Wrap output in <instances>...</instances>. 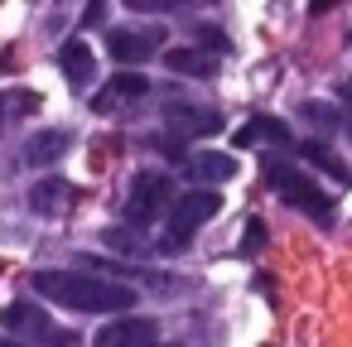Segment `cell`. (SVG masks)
<instances>
[{
    "label": "cell",
    "mask_w": 352,
    "mask_h": 347,
    "mask_svg": "<svg viewBox=\"0 0 352 347\" xmlns=\"http://www.w3.org/2000/svg\"><path fill=\"white\" fill-rule=\"evenodd\" d=\"M34 294L54 299L58 309L73 313H111V309H135V289L121 280H102L87 270H34Z\"/></svg>",
    "instance_id": "1"
},
{
    "label": "cell",
    "mask_w": 352,
    "mask_h": 347,
    "mask_svg": "<svg viewBox=\"0 0 352 347\" xmlns=\"http://www.w3.org/2000/svg\"><path fill=\"white\" fill-rule=\"evenodd\" d=\"M265 183L289 203V208H299L304 217H314V222H333V198L299 169V164H289V159H265Z\"/></svg>",
    "instance_id": "2"
},
{
    "label": "cell",
    "mask_w": 352,
    "mask_h": 347,
    "mask_svg": "<svg viewBox=\"0 0 352 347\" xmlns=\"http://www.w3.org/2000/svg\"><path fill=\"white\" fill-rule=\"evenodd\" d=\"M217 212H222V193H208V188L179 193V203L169 208V222H164V236L155 241V251H160V256H179V251L198 236V227H203L208 217H217Z\"/></svg>",
    "instance_id": "3"
},
{
    "label": "cell",
    "mask_w": 352,
    "mask_h": 347,
    "mask_svg": "<svg viewBox=\"0 0 352 347\" xmlns=\"http://www.w3.org/2000/svg\"><path fill=\"white\" fill-rule=\"evenodd\" d=\"M174 203H179L174 179H169V174H160V169H140V174L131 179V193H126L121 212H126V222H131V227H150V222H155V217H164Z\"/></svg>",
    "instance_id": "4"
},
{
    "label": "cell",
    "mask_w": 352,
    "mask_h": 347,
    "mask_svg": "<svg viewBox=\"0 0 352 347\" xmlns=\"http://www.w3.org/2000/svg\"><path fill=\"white\" fill-rule=\"evenodd\" d=\"M0 323H6L10 333H25L30 342H44V347H78V337L63 333V328H54V318L39 304H30V299L6 304V309H0Z\"/></svg>",
    "instance_id": "5"
},
{
    "label": "cell",
    "mask_w": 352,
    "mask_h": 347,
    "mask_svg": "<svg viewBox=\"0 0 352 347\" xmlns=\"http://www.w3.org/2000/svg\"><path fill=\"white\" fill-rule=\"evenodd\" d=\"M92 342H97V347H160V323H155V318L121 313V318L102 323Z\"/></svg>",
    "instance_id": "6"
},
{
    "label": "cell",
    "mask_w": 352,
    "mask_h": 347,
    "mask_svg": "<svg viewBox=\"0 0 352 347\" xmlns=\"http://www.w3.org/2000/svg\"><path fill=\"white\" fill-rule=\"evenodd\" d=\"M164 39H169L164 30H111V34H107V49H111L116 63H140V58L160 54Z\"/></svg>",
    "instance_id": "7"
},
{
    "label": "cell",
    "mask_w": 352,
    "mask_h": 347,
    "mask_svg": "<svg viewBox=\"0 0 352 347\" xmlns=\"http://www.w3.org/2000/svg\"><path fill=\"white\" fill-rule=\"evenodd\" d=\"M58 68H63V78H68L73 92H87V87L97 82V58H92V49H87L82 39H68V44L58 49Z\"/></svg>",
    "instance_id": "8"
},
{
    "label": "cell",
    "mask_w": 352,
    "mask_h": 347,
    "mask_svg": "<svg viewBox=\"0 0 352 347\" xmlns=\"http://www.w3.org/2000/svg\"><path fill=\"white\" fill-rule=\"evenodd\" d=\"M164 116H169V131H174V135H217V131L227 126L217 111H208V107H184V102H174Z\"/></svg>",
    "instance_id": "9"
},
{
    "label": "cell",
    "mask_w": 352,
    "mask_h": 347,
    "mask_svg": "<svg viewBox=\"0 0 352 347\" xmlns=\"http://www.w3.org/2000/svg\"><path fill=\"white\" fill-rule=\"evenodd\" d=\"M261 140H265V145L289 150V145H294V131H289L285 121H275V116H251V121L236 131V140H232V145H236V150H251V145H261Z\"/></svg>",
    "instance_id": "10"
},
{
    "label": "cell",
    "mask_w": 352,
    "mask_h": 347,
    "mask_svg": "<svg viewBox=\"0 0 352 347\" xmlns=\"http://www.w3.org/2000/svg\"><path fill=\"white\" fill-rule=\"evenodd\" d=\"M68 145H73V135H68V131H34V135L25 140L20 159H25L30 169H44V164H58V159L68 155Z\"/></svg>",
    "instance_id": "11"
},
{
    "label": "cell",
    "mask_w": 352,
    "mask_h": 347,
    "mask_svg": "<svg viewBox=\"0 0 352 347\" xmlns=\"http://www.w3.org/2000/svg\"><path fill=\"white\" fill-rule=\"evenodd\" d=\"M184 174H188V183H227V179H236V159L208 150V155H193L184 164Z\"/></svg>",
    "instance_id": "12"
},
{
    "label": "cell",
    "mask_w": 352,
    "mask_h": 347,
    "mask_svg": "<svg viewBox=\"0 0 352 347\" xmlns=\"http://www.w3.org/2000/svg\"><path fill=\"white\" fill-rule=\"evenodd\" d=\"M68 203H73V183L68 179H44V183L30 188V212H39V217H58Z\"/></svg>",
    "instance_id": "13"
},
{
    "label": "cell",
    "mask_w": 352,
    "mask_h": 347,
    "mask_svg": "<svg viewBox=\"0 0 352 347\" xmlns=\"http://www.w3.org/2000/svg\"><path fill=\"white\" fill-rule=\"evenodd\" d=\"M164 68L169 73H188V78H212L217 73V58L212 54H198V49H164Z\"/></svg>",
    "instance_id": "14"
},
{
    "label": "cell",
    "mask_w": 352,
    "mask_h": 347,
    "mask_svg": "<svg viewBox=\"0 0 352 347\" xmlns=\"http://www.w3.org/2000/svg\"><path fill=\"white\" fill-rule=\"evenodd\" d=\"M299 155H304L314 169H323L328 179H338V183H352V169H347L342 159H333V150H328L323 140H304V150H299Z\"/></svg>",
    "instance_id": "15"
},
{
    "label": "cell",
    "mask_w": 352,
    "mask_h": 347,
    "mask_svg": "<svg viewBox=\"0 0 352 347\" xmlns=\"http://www.w3.org/2000/svg\"><path fill=\"white\" fill-rule=\"evenodd\" d=\"M150 92V78H135V73H121L111 78V87L97 97V107H111V102H131V97H145Z\"/></svg>",
    "instance_id": "16"
},
{
    "label": "cell",
    "mask_w": 352,
    "mask_h": 347,
    "mask_svg": "<svg viewBox=\"0 0 352 347\" xmlns=\"http://www.w3.org/2000/svg\"><path fill=\"white\" fill-rule=\"evenodd\" d=\"M299 116H304L314 131H323V135H333V131H342V126H347V121H342L328 102H304V107H299Z\"/></svg>",
    "instance_id": "17"
},
{
    "label": "cell",
    "mask_w": 352,
    "mask_h": 347,
    "mask_svg": "<svg viewBox=\"0 0 352 347\" xmlns=\"http://www.w3.org/2000/svg\"><path fill=\"white\" fill-rule=\"evenodd\" d=\"M34 107H39L34 92H0V135H6V126L15 121L10 111H34Z\"/></svg>",
    "instance_id": "18"
},
{
    "label": "cell",
    "mask_w": 352,
    "mask_h": 347,
    "mask_svg": "<svg viewBox=\"0 0 352 347\" xmlns=\"http://www.w3.org/2000/svg\"><path fill=\"white\" fill-rule=\"evenodd\" d=\"M102 241H107V246H121V251H150V246H145V241H135L126 227H107V232H102Z\"/></svg>",
    "instance_id": "19"
},
{
    "label": "cell",
    "mask_w": 352,
    "mask_h": 347,
    "mask_svg": "<svg viewBox=\"0 0 352 347\" xmlns=\"http://www.w3.org/2000/svg\"><path fill=\"white\" fill-rule=\"evenodd\" d=\"M261 241H265V222H261V217H251V222H246V236H241V251H246V256H256V251H261Z\"/></svg>",
    "instance_id": "20"
},
{
    "label": "cell",
    "mask_w": 352,
    "mask_h": 347,
    "mask_svg": "<svg viewBox=\"0 0 352 347\" xmlns=\"http://www.w3.org/2000/svg\"><path fill=\"white\" fill-rule=\"evenodd\" d=\"M198 39H203V49H208V54H227V49H232V44H227V34H222V30H212V25H203V30H198Z\"/></svg>",
    "instance_id": "21"
},
{
    "label": "cell",
    "mask_w": 352,
    "mask_h": 347,
    "mask_svg": "<svg viewBox=\"0 0 352 347\" xmlns=\"http://www.w3.org/2000/svg\"><path fill=\"white\" fill-rule=\"evenodd\" d=\"M126 5H131L135 15H150V10H155V15H164V10H174V5H179V0H126Z\"/></svg>",
    "instance_id": "22"
},
{
    "label": "cell",
    "mask_w": 352,
    "mask_h": 347,
    "mask_svg": "<svg viewBox=\"0 0 352 347\" xmlns=\"http://www.w3.org/2000/svg\"><path fill=\"white\" fill-rule=\"evenodd\" d=\"M107 20V5H102V0H97V5H87V15H82V25H102Z\"/></svg>",
    "instance_id": "23"
},
{
    "label": "cell",
    "mask_w": 352,
    "mask_h": 347,
    "mask_svg": "<svg viewBox=\"0 0 352 347\" xmlns=\"http://www.w3.org/2000/svg\"><path fill=\"white\" fill-rule=\"evenodd\" d=\"M338 97H342V102L352 107V78H347V82H338Z\"/></svg>",
    "instance_id": "24"
},
{
    "label": "cell",
    "mask_w": 352,
    "mask_h": 347,
    "mask_svg": "<svg viewBox=\"0 0 352 347\" xmlns=\"http://www.w3.org/2000/svg\"><path fill=\"white\" fill-rule=\"evenodd\" d=\"M0 347H25V342H15V337H0Z\"/></svg>",
    "instance_id": "25"
},
{
    "label": "cell",
    "mask_w": 352,
    "mask_h": 347,
    "mask_svg": "<svg viewBox=\"0 0 352 347\" xmlns=\"http://www.w3.org/2000/svg\"><path fill=\"white\" fill-rule=\"evenodd\" d=\"M174 347H179V342H174Z\"/></svg>",
    "instance_id": "26"
}]
</instances>
